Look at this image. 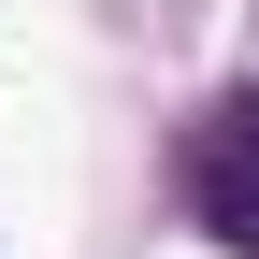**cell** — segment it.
I'll return each mask as SVG.
<instances>
[{
    "label": "cell",
    "mask_w": 259,
    "mask_h": 259,
    "mask_svg": "<svg viewBox=\"0 0 259 259\" xmlns=\"http://www.w3.org/2000/svg\"><path fill=\"white\" fill-rule=\"evenodd\" d=\"M173 187H187V216H202L231 259H259V87H231V101H202V115H187Z\"/></svg>",
    "instance_id": "cell-1"
}]
</instances>
